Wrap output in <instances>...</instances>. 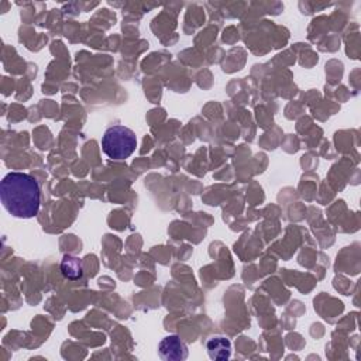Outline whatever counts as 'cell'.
Returning a JSON list of instances; mask_svg holds the SVG:
<instances>
[{"label":"cell","mask_w":361,"mask_h":361,"mask_svg":"<svg viewBox=\"0 0 361 361\" xmlns=\"http://www.w3.org/2000/svg\"><path fill=\"white\" fill-rule=\"evenodd\" d=\"M135 133L120 124L109 127L102 137L103 152L111 159L128 158L135 151Z\"/></svg>","instance_id":"obj_2"},{"label":"cell","mask_w":361,"mask_h":361,"mask_svg":"<svg viewBox=\"0 0 361 361\" xmlns=\"http://www.w3.org/2000/svg\"><path fill=\"white\" fill-rule=\"evenodd\" d=\"M209 357L212 360H228L231 355V343L226 337H212L206 343Z\"/></svg>","instance_id":"obj_4"},{"label":"cell","mask_w":361,"mask_h":361,"mask_svg":"<svg viewBox=\"0 0 361 361\" xmlns=\"http://www.w3.org/2000/svg\"><path fill=\"white\" fill-rule=\"evenodd\" d=\"M0 199L11 216L18 219L34 217L41 204L39 185L28 173L10 172L0 183Z\"/></svg>","instance_id":"obj_1"},{"label":"cell","mask_w":361,"mask_h":361,"mask_svg":"<svg viewBox=\"0 0 361 361\" xmlns=\"http://www.w3.org/2000/svg\"><path fill=\"white\" fill-rule=\"evenodd\" d=\"M61 271L65 278L76 281L82 278L83 269H82V262L79 258L72 257V255H65L62 262H61Z\"/></svg>","instance_id":"obj_5"},{"label":"cell","mask_w":361,"mask_h":361,"mask_svg":"<svg viewBox=\"0 0 361 361\" xmlns=\"http://www.w3.org/2000/svg\"><path fill=\"white\" fill-rule=\"evenodd\" d=\"M158 354L165 361H182L188 357V347L178 336L171 334L159 341Z\"/></svg>","instance_id":"obj_3"}]
</instances>
